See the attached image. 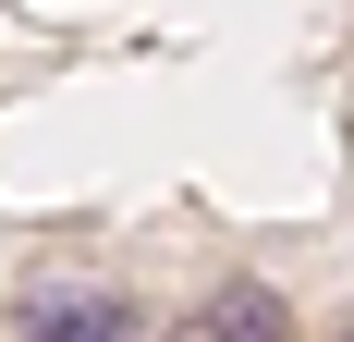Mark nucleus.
Instances as JSON below:
<instances>
[{
	"mask_svg": "<svg viewBox=\"0 0 354 342\" xmlns=\"http://www.w3.org/2000/svg\"><path fill=\"white\" fill-rule=\"evenodd\" d=\"M25 342H135V306H110V294H37Z\"/></svg>",
	"mask_w": 354,
	"mask_h": 342,
	"instance_id": "nucleus-1",
	"label": "nucleus"
},
{
	"mask_svg": "<svg viewBox=\"0 0 354 342\" xmlns=\"http://www.w3.org/2000/svg\"><path fill=\"white\" fill-rule=\"evenodd\" d=\"M220 330H232V342H281V306H269V294H257V281H232V294H220Z\"/></svg>",
	"mask_w": 354,
	"mask_h": 342,
	"instance_id": "nucleus-2",
	"label": "nucleus"
},
{
	"mask_svg": "<svg viewBox=\"0 0 354 342\" xmlns=\"http://www.w3.org/2000/svg\"><path fill=\"white\" fill-rule=\"evenodd\" d=\"M342 342H354V330H342Z\"/></svg>",
	"mask_w": 354,
	"mask_h": 342,
	"instance_id": "nucleus-3",
	"label": "nucleus"
}]
</instances>
